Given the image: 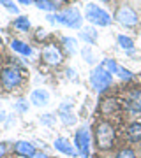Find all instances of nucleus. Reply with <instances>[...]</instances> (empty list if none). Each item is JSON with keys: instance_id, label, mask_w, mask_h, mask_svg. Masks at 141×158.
<instances>
[{"instance_id": "f257e3e1", "label": "nucleus", "mask_w": 141, "mask_h": 158, "mask_svg": "<svg viewBox=\"0 0 141 158\" xmlns=\"http://www.w3.org/2000/svg\"><path fill=\"white\" fill-rule=\"evenodd\" d=\"M115 137H117L115 127L108 119H99L94 125V141H95L97 149H101V151L111 149L115 144Z\"/></svg>"}, {"instance_id": "f03ea898", "label": "nucleus", "mask_w": 141, "mask_h": 158, "mask_svg": "<svg viewBox=\"0 0 141 158\" xmlns=\"http://www.w3.org/2000/svg\"><path fill=\"white\" fill-rule=\"evenodd\" d=\"M48 21L51 23H60L64 27L69 28H81V23H83V14L79 12L78 7H67L62 12H56V14H50Z\"/></svg>"}, {"instance_id": "7ed1b4c3", "label": "nucleus", "mask_w": 141, "mask_h": 158, "mask_svg": "<svg viewBox=\"0 0 141 158\" xmlns=\"http://www.w3.org/2000/svg\"><path fill=\"white\" fill-rule=\"evenodd\" d=\"M85 19L90 21L92 25H97V27H109L111 25L109 14L95 4H86L85 6Z\"/></svg>"}, {"instance_id": "20e7f679", "label": "nucleus", "mask_w": 141, "mask_h": 158, "mask_svg": "<svg viewBox=\"0 0 141 158\" xmlns=\"http://www.w3.org/2000/svg\"><path fill=\"white\" fill-rule=\"evenodd\" d=\"M90 85L97 93H104V91L113 85V76L109 72H106V70L99 65V67H95L90 74Z\"/></svg>"}, {"instance_id": "39448f33", "label": "nucleus", "mask_w": 141, "mask_h": 158, "mask_svg": "<svg viewBox=\"0 0 141 158\" xmlns=\"http://www.w3.org/2000/svg\"><path fill=\"white\" fill-rule=\"evenodd\" d=\"M21 70L18 67H6L2 69V72H0V85L4 90H14L18 86L21 85Z\"/></svg>"}, {"instance_id": "423d86ee", "label": "nucleus", "mask_w": 141, "mask_h": 158, "mask_svg": "<svg viewBox=\"0 0 141 158\" xmlns=\"http://www.w3.org/2000/svg\"><path fill=\"white\" fill-rule=\"evenodd\" d=\"M90 144H92V135L88 127H81L76 130V135H74V148L78 149L79 156L88 158L90 156Z\"/></svg>"}, {"instance_id": "0eeeda50", "label": "nucleus", "mask_w": 141, "mask_h": 158, "mask_svg": "<svg viewBox=\"0 0 141 158\" xmlns=\"http://www.w3.org/2000/svg\"><path fill=\"white\" fill-rule=\"evenodd\" d=\"M115 19L120 23V25H124V27H136L138 21H139V18H138V12L132 9L130 6L124 4V6H120L115 12Z\"/></svg>"}, {"instance_id": "6e6552de", "label": "nucleus", "mask_w": 141, "mask_h": 158, "mask_svg": "<svg viewBox=\"0 0 141 158\" xmlns=\"http://www.w3.org/2000/svg\"><path fill=\"white\" fill-rule=\"evenodd\" d=\"M41 58L48 65H60L62 63V51L58 49L55 44H48L44 49L41 51Z\"/></svg>"}, {"instance_id": "1a4fd4ad", "label": "nucleus", "mask_w": 141, "mask_h": 158, "mask_svg": "<svg viewBox=\"0 0 141 158\" xmlns=\"http://www.w3.org/2000/svg\"><path fill=\"white\" fill-rule=\"evenodd\" d=\"M53 146H55L56 151L64 153V155H67V156H71V158H78L79 156V153H78V149L74 148V144H71V141L65 139V137H58Z\"/></svg>"}, {"instance_id": "9d476101", "label": "nucleus", "mask_w": 141, "mask_h": 158, "mask_svg": "<svg viewBox=\"0 0 141 158\" xmlns=\"http://www.w3.org/2000/svg\"><path fill=\"white\" fill-rule=\"evenodd\" d=\"M12 151H14V155H18V156L30 158L35 153V148H34L32 142H28V141H18L16 144H14V148H12Z\"/></svg>"}, {"instance_id": "9b49d317", "label": "nucleus", "mask_w": 141, "mask_h": 158, "mask_svg": "<svg viewBox=\"0 0 141 158\" xmlns=\"http://www.w3.org/2000/svg\"><path fill=\"white\" fill-rule=\"evenodd\" d=\"M58 116H60V121H62L64 125H74L76 123V116H74L73 107H71L69 102L60 104V107H58Z\"/></svg>"}, {"instance_id": "f8f14e48", "label": "nucleus", "mask_w": 141, "mask_h": 158, "mask_svg": "<svg viewBox=\"0 0 141 158\" xmlns=\"http://www.w3.org/2000/svg\"><path fill=\"white\" fill-rule=\"evenodd\" d=\"M125 107L130 113H141V90H132L125 100Z\"/></svg>"}, {"instance_id": "ddd939ff", "label": "nucleus", "mask_w": 141, "mask_h": 158, "mask_svg": "<svg viewBox=\"0 0 141 158\" xmlns=\"http://www.w3.org/2000/svg\"><path fill=\"white\" fill-rule=\"evenodd\" d=\"M30 102H32L34 106H37V107L46 106V104L50 102V93L46 90H42V88H37V90H34L30 93Z\"/></svg>"}, {"instance_id": "4468645a", "label": "nucleus", "mask_w": 141, "mask_h": 158, "mask_svg": "<svg viewBox=\"0 0 141 158\" xmlns=\"http://www.w3.org/2000/svg\"><path fill=\"white\" fill-rule=\"evenodd\" d=\"M34 4L37 6V9L46 12H55L58 7L62 6V0H34Z\"/></svg>"}, {"instance_id": "2eb2a0df", "label": "nucleus", "mask_w": 141, "mask_h": 158, "mask_svg": "<svg viewBox=\"0 0 141 158\" xmlns=\"http://www.w3.org/2000/svg\"><path fill=\"white\" fill-rule=\"evenodd\" d=\"M117 111H120V102L117 100V98H106V100H102L101 113L104 114V116H109V114L117 113Z\"/></svg>"}, {"instance_id": "dca6fc26", "label": "nucleus", "mask_w": 141, "mask_h": 158, "mask_svg": "<svg viewBox=\"0 0 141 158\" xmlns=\"http://www.w3.org/2000/svg\"><path fill=\"white\" fill-rule=\"evenodd\" d=\"M11 48H12V51H16V53H20V55H23V56H30V55L34 53V49H32L27 42L18 40V39L11 40Z\"/></svg>"}, {"instance_id": "f3484780", "label": "nucleus", "mask_w": 141, "mask_h": 158, "mask_svg": "<svg viewBox=\"0 0 141 158\" xmlns=\"http://www.w3.org/2000/svg\"><path fill=\"white\" fill-rule=\"evenodd\" d=\"M127 137L130 142H141V123H130L127 128Z\"/></svg>"}, {"instance_id": "a211bd4d", "label": "nucleus", "mask_w": 141, "mask_h": 158, "mask_svg": "<svg viewBox=\"0 0 141 158\" xmlns=\"http://www.w3.org/2000/svg\"><path fill=\"white\" fill-rule=\"evenodd\" d=\"M79 37L90 46H94L97 42V32H95L94 27H86L85 30H81V32H79Z\"/></svg>"}, {"instance_id": "6ab92c4d", "label": "nucleus", "mask_w": 141, "mask_h": 158, "mask_svg": "<svg viewBox=\"0 0 141 158\" xmlns=\"http://www.w3.org/2000/svg\"><path fill=\"white\" fill-rule=\"evenodd\" d=\"M12 25L20 32H28V28H30V19H28V16H18Z\"/></svg>"}, {"instance_id": "aec40b11", "label": "nucleus", "mask_w": 141, "mask_h": 158, "mask_svg": "<svg viewBox=\"0 0 141 158\" xmlns=\"http://www.w3.org/2000/svg\"><path fill=\"white\" fill-rule=\"evenodd\" d=\"M117 40H118V46L124 51H129V53L134 51V40L130 39V37H127V35H118V39Z\"/></svg>"}, {"instance_id": "412c9836", "label": "nucleus", "mask_w": 141, "mask_h": 158, "mask_svg": "<svg viewBox=\"0 0 141 158\" xmlns=\"http://www.w3.org/2000/svg\"><path fill=\"white\" fill-rule=\"evenodd\" d=\"M101 67L106 70V72H109L113 76V74H117V69H118V63L115 62V60H111V58H106V60H102L101 62Z\"/></svg>"}, {"instance_id": "4be33fe9", "label": "nucleus", "mask_w": 141, "mask_h": 158, "mask_svg": "<svg viewBox=\"0 0 141 158\" xmlns=\"http://www.w3.org/2000/svg\"><path fill=\"white\" fill-rule=\"evenodd\" d=\"M64 46L67 48L69 53H76V46H78V42H76V39H73V37H64L62 39Z\"/></svg>"}, {"instance_id": "5701e85b", "label": "nucleus", "mask_w": 141, "mask_h": 158, "mask_svg": "<svg viewBox=\"0 0 141 158\" xmlns=\"http://www.w3.org/2000/svg\"><path fill=\"white\" fill-rule=\"evenodd\" d=\"M117 74H118V77L124 79V81H130V79H132V72H130V70H127L125 67H122V65H118Z\"/></svg>"}, {"instance_id": "b1692460", "label": "nucleus", "mask_w": 141, "mask_h": 158, "mask_svg": "<svg viewBox=\"0 0 141 158\" xmlns=\"http://www.w3.org/2000/svg\"><path fill=\"white\" fill-rule=\"evenodd\" d=\"M115 158H136V153L130 149V148H124V149H120L117 153V156Z\"/></svg>"}, {"instance_id": "393cba45", "label": "nucleus", "mask_w": 141, "mask_h": 158, "mask_svg": "<svg viewBox=\"0 0 141 158\" xmlns=\"http://www.w3.org/2000/svg\"><path fill=\"white\" fill-rule=\"evenodd\" d=\"M0 4L6 7L9 12H12V14H18V6H14V2H12V0H0Z\"/></svg>"}, {"instance_id": "a878e982", "label": "nucleus", "mask_w": 141, "mask_h": 158, "mask_svg": "<svg viewBox=\"0 0 141 158\" xmlns=\"http://www.w3.org/2000/svg\"><path fill=\"white\" fill-rule=\"evenodd\" d=\"M14 109H16L18 113H27L28 111V102L27 100H18L14 104Z\"/></svg>"}, {"instance_id": "bb28decb", "label": "nucleus", "mask_w": 141, "mask_h": 158, "mask_svg": "<svg viewBox=\"0 0 141 158\" xmlns=\"http://www.w3.org/2000/svg\"><path fill=\"white\" fill-rule=\"evenodd\" d=\"M83 56L86 58V62H88V63L95 62V60H94V56H92V53H90V48H85V49H83Z\"/></svg>"}, {"instance_id": "cd10ccee", "label": "nucleus", "mask_w": 141, "mask_h": 158, "mask_svg": "<svg viewBox=\"0 0 141 158\" xmlns=\"http://www.w3.org/2000/svg\"><path fill=\"white\" fill-rule=\"evenodd\" d=\"M41 121L46 123V125H51V123H53V118H51V114H44V116L41 118Z\"/></svg>"}, {"instance_id": "c85d7f7f", "label": "nucleus", "mask_w": 141, "mask_h": 158, "mask_svg": "<svg viewBox=\"0 0 141 158\" xmlns=\"http://www.w3.org/2000/svg\"><path fill=\"white\" fill-rule=\"evenodd\" d=\"M30 158H50V156H48L46 153H42V151H35V153H34V155H32Z\"/></svg>"}, {"instance_id": "c756f323", "label": "nucleus", "mask_w": 141, "mask_h": 158, "mask_svg": "<svg viewBox=\"0 0 141 158\" xmlns=\"http://www.w3.org/2000/svg\"><path fill=\"white\" fill-rule=\"evenodd\" d=\"M6 151H7V144L6 142H0V158H4Z\"/></svg>"}, {"instance_id": "7c9ffc66", "label": "nucleus", "mask_w": 141, "mask_h": 158, "mask_svg": "<svg viewBox=\"0 0 141 158\" xmlns=\"http://www.w3.org/2000/svg\"><path fill=\"white\" fill-rule=\"evenodd\" d=\"M44 37H46V32H44V30H37V35H35V39H37V40H41V39H44Z\"/></svg>"}, {"instance_id": "2f4dec72", "label": "nucleus", "mask_w": 141, "mask_h": 158, "mask_svg": "<svg viewBox=\"0 0 141 158\" xmlns=\"http://www.w3.org/2000/svg\"><path fill=\"white\" fill-rule=\"evenodd\" d=\"M20 4H23V6H28V4H32V0H18Z\"/></svg>"}, {"instance_id": "473e14b6", "label": "nucleus", "mask_w": 141, "mask_h": 158, "mask_svg": "<svg viewBox=\"0 0 141 158\" xmlns=\"http://www.w3.org/2000/svg\"><path fill=\"white\" fill-rule=\"evenodd\" d=\"M67 77H74V70L73 69H67Z\"/></svg>"}, {"instance_id": "72a5a7b5", "label": "nucleus", "mask_w": 141, "mask_h": 158, "mask_svg": "<svg viewBox=\"0 0 141 158\" xmlns=\"http://www.w3.org/2000/svg\"><path fill=\"white\" fill-rule=\"evenodd\" d=\"M6 119V113H0V121H4Z\"/></svg>"}, {"instance_id": "f704fd0d", "label": "nucleus", "mask_w": 141, "mask_h": 158, "mask_svg": "<svg viewBox=\"0 0 141 158\" xmlns=\"http://www.w3.org/2000/svg\"><path fill=\"white\" fill-rule=\"evenodd\" d=\"M102 2H109V0H102Z\"/></svg>"}]
</instances>
